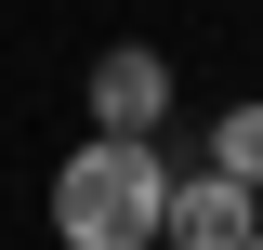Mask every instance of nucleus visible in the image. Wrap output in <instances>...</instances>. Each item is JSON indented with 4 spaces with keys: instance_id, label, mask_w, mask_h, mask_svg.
<instances>
[{
    "instance_id": "obj_1",
    "label": "nucleus",
    "mask_w": 263,
    "mask_h": 250,
    "mask_svg": "<svg viewBox=\"0 0 263 250\" xmlns=\"http://www.w3.org/2000/svg\"><path fill=\"white\" fill-rule=\"evenodd\" d=\"M53 237L66 250H158L171 237V158L158 145H66L53 171Z\"/></svg>"
},
{
    "instance_id": "obj_2",
    "label": "nucleus",
    "mask_w": 263,
    "mask_h": 250,
    "mask_svg": "<svg viewBox=\"0 0 263 250\" xmlns=\"http://www.w3.org/2000/svg\"><path fill=\"white\" fill-rule=\"evenodd\" d=\"M158 119H171V66L145 53V40L92 53V132L105 145H158Z\"/></svg>"
},
{
    "instance_id": "obj_3",
    "label": "nucleus",
    "mask_w": 263,
    "mask_h": 250,
    "mask_svg": "<svg viewBox=\"0 0 263 250\" xmlns=\"http://www.w3.org/2000/svg\"><path fill=\"white\" fill-rule=\"evenodd\" d=\"M250 237H263L250 185H224V171H184V185H171V237L158 250H250Z\"/></svg>"
},
{
    "instance_id": "obj_4",
    "label": "nucleus",
    "mask_w": 263,
    "mask_h": 250,
    "mask_svg": "<svg viewBox=\"0 0 263 250\" xmlns=\"http://www.w3.org/2000/svg\"><path fill=\"white\" fill-rule=\"evenodd\" d=\"M197 171H224V185L263 198V105H211V158H197Z\"/></svg>"
},
{
    "instance_id": "obj_5",
    "label": "nucleus",
    "mask_w": 263,
    "mask_h": 250,
    "mask_svg": "<svg viewBox=\"0 0 263 250\" xmlns=\"http://www.w3.org/2000/svg\"><path fill=\"white\" fill-rule=\"evenodd\" d=\"M250 250H263V237H250Z\"/></svg>"
}]
</instances>
